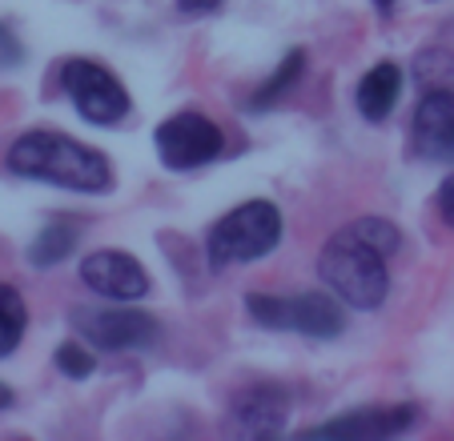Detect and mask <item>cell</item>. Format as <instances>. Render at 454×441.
Listing matches in <instances>:
<instances>
[{"label": "cell", "mask_w": 454, "mask_h": 441, "mask_svg": "<svg viewBox=\"0 0 454 441\" xmlns=\"http://www.w3.org/2000/svg\"><path fill=\"white\" fill-rule=\"evenodd\" d=\"M4 161L17 177L73 189V193H109L113 189V165L85 141L69 133H52V128L20 133Z\"/></svg>", "instance_id": "1"}, {"label": "cell", "mask_w": 454, "mask_h": 441, "mask_svg": "<svg viewBox=\"0 0 454 441\" xmlns=\"http://www.w3.org/2000/svg\"><path fill=\"white\" fill-rule=\"evenodd\" d=\"M317 273L330 285L342 306L350 309H378L390 293V273H386V253L378 245H370L362 233H354L350 225L338 229L334 237L322 245V257H317Z\"/></svg>", "instance_id": "2"}, {"label": "cell", "mask_w": 454, "mask_h": 441, "mask_svg": "<svg viewBox=\"0 0 454 441\" xmlns=\"http://www.w3.org/2000/svg\"><path fill=\"white\" fill-rule=\"evenodd\" d=\"M282 241V213L274 201H246L230 209L206 237L209 269L222 273L225 265H249L270 257Z\"/></svg>", "instance_id": "3"}, {"label": "cell", "mask_w": 454, "mask_h": 441, "mask_svg": "<svg viewBox=\"0 0 454 441\" xmlns=\"http://www.w3.org/2000/svg\"><path fill=\"white\" fill-rule=\"evenodd\" d=\"M246 309L262 329L301 333V337H314V341H334L346 329V313L330 293H294V298L249 293Z\"/></svg>", "instance_id": "4"}, {"label": "cell", "mask_w": 454, "mask_h": 441, "mask_svg": "<svg viewBox=\"0 0 454 441\" xmlns=\"http://www.w3.org/2000/svg\"><path fill=\"white\" fill-rule=\"evenodd\" d=\"M133 301H125L121 309H97V306H77L69 313V325L77 329V337L85 345L101 349V353H137V349H153L161 341V325L145 309H129Z\"/></svg>", "instance_id": "5"}, {"label": "cell", "mask_w": 454, "mask_h": 441, "mask_svg": "<svg viewBox=\"0 0 454 441\" xmlns=\"http://www.w3.org/2000/svg\"><path fill=\"white\" fill-rule=\"evenodd\" d=\"M60 89H65V97L73 101V109L97 128L121 125V120L129 117V109H133L125 85H121L105 65L85 60V57L60 65Z\"/></svg>", "instance_id": "6"}, {"label": "cell", "mask_w": 454, "mask_h": 441, "mask_svg": "<svg viewBox=\"0 0 454 441\" xmlns=\"http://www.w3.org/2000/svg\"><path fill=\"white\" fill-rule=\"evenodd\" d=\"M157 161L173 173H189L225 153V136L206 112H173L153 133Z\"/></svg>", "instance_id": "7"}, {"label": "cell", "mask_w": 454, "mask_h": 441, "mask_svg": "<svg viewBox=\"0 0 454 441\" xmlns=\"http://www.w3.org/2000/svg\"><path fill=\"white\" fill-rule=\"evenodd\" d=\"M81 281L105 301H141L149 293V273L137 257L117 249H97L81 261Z\"/></svg>", "instance_id": "8"}, {"label": "cell", "mask_w": 454, "mask_h": 441, "mask_svg": "<svg viewBox=\"0 0 454 441\" xmlns=\"http://www.w3.org/2000/svg\"><path fill=\"white\" fill-rule=\"evenodd\" d=\"M411 144L422 161L454 165V89H430L419 101Z\"/></svg>", "instance_id": "9"}, {"label": "cell", "mask_w": 454, "mask_h": 441, "mask_svg": "<svg viewBox=\"0 0 454 441\" xmlns=\"http://www.w3.org/2000/svg\"><path fill=\"white\" fill-rule=\"evenodd\" d=\"M414 425H419V406H370V409H358V414H342V417H334V422L314 425L306 437L374 441V437H403Z\"/></svg>", "instance_id": "10"}, {"label": "cell", "mask_w": 454, "mask_h": 441, "mask_svg": "<svg viewBox=\"0 0 454 441\" xmlns=\"http://www.w3.org/2000/svg\"><path fill=\"white\" fill-rule=\"evenodd\" d=\"M233 422L241 433L254 437H278L290 422V393L274 382H254L233 398Z\"/></svg>", "instance_id": "11"}, {"label": "cell", "mask_w": 454, "mask_h": 441, "mask_svg": "<svg viewBox=\"0 0 454 441\" xmlns=\"http://www.w3.org/2000/svg\"><path fill=\"white\" fill-rule=\"evenodd\" d=\"M398 97H403V68L395 60H378L374 68H366L354 89V104L370 125H382L390 112H395Z\"/></svg>", "instance_id": "12"}, {"label": "cell", "mask_w": 454, "mask_h": 441, "mask_svg": "<svg viewBox=\"0 0 454 441\" xmlns=\"http://www.w3.org/2000/svg\"><path fill=\"white\" fill-rule=\"evenodd\" d=\"M77 237H81V229L73 225V220H49V225L33 237V245H28V261H33V269H52V265H60L73 253Z\"/></svg>", "instance_id": "13"}, {"label": "cell", "mask_w": 454, "mask_h": 441, "mask_svg": "<svg viewBox=\"0 0 454 441\" xmlns=\"http://www.w3.org/2000/svg\"><path fill=\"white\" fill-rule=\"evenodd\" d=\"M301 68H306V52H301V49H290V52L282 57V65H278L274 73L266 77V85H257V93L249 97L246 109H249V112H266V109H274V104L282 101V97L301 81Z\"/></svg>", "instance_id": "14"}, {"label": "cell", "mask_w": 454, "mask_h": 441, "mask_svg": "<svg viewBox=\"0 0 454 441\" xmlns=\"http://www.w3.org/2000/svg\"><path fill=\"white\" fill-rule=\"evenodd\" d=\"M28 329V306L12 285H0V357H12Z\"/></svg>", "instance_id": "15"}, {"label": "cell", "mask_w": 454, "mask_h": 441, "mask_svg": "<svg viewBox=\"0 0 454 441\" xmlns=\"http://www.w3.org/2000/svg\"><path fill=\"white\" fill-rule=\"evenodd\" d=\"M52 361H57V369L65 377H73V382H85V377L97 369L93 345H85V341H60L57 353H52Z\"/></svg>", "instance_id": "16"}, {"label": "cell", "mask_w": 454, "mask_h": 441, "mask_svg": "<svg viewBox=\"0 0 454 441\" xmlns=\"http://www.w3.org/2000/svg\"><path fill=\"white\" fill-rule=\"evenodd\" d=\"M354 233H362V237L370 241V245H378L386 257H395L398 245H403V233H398V225H390L386 217H358L350 225Z\"/></svg>", "instance_id": "17"}, {"label": "cell", "mask_w": 454, "mask_h": 441, "mask_svg": "<svg viewBox=\"0 0 454 441\" xmlns=\"http://www.w3.org/2000/svg\"><path fill=\"white\" fill-rule=\"evenodd\" d=\"M25 65V44H20L17 28L9 20H0V68H17Z\"/></svg>", "instance_id": "18"}, {"label": "cell", "mask_w": 454, "mask_h": 441, "mask_svg": "<svg viewBox=\"0 0 454 441\" xmlns=\"http://www.w3.org/2000/svg\"><path fill=\"white\" fill-rule=\"evenodd\" d=\"M222 4L225 0H177V12L181 17H214Z\"/></svg>", "instance_id": "19"}, {"label": "cell", "mask_w": 454, "mask_h": 441, "mask_svg": "<svg viewBox=\"0 0 454 441\" xmlns=\"http://www.w3.org/2000/svg\"><path fill=\"white\" fill-rule=\"evenodd\" d=\"M438 209H442L446 225H454V177H446L442 185H438Z\"/></svg>", "instance_id": "20"}, {"label": "cell", "mask_w": 454, "mask_h": 441, "mask_svg": "<svg viewBox=\"0 0 454 441\" xmlns=\"http://www.w3.org/2000/svg\"><path fill=\"white\" fill-rule=\"evenodd\" d=\"M12 401H17V393H12L9 385L0 382V414H4V409H12Z\"/></svg>", "instance_id": "21"}, {"label": "cell", "mask_w": 454, "mask_h": 441, "mask_svg": "<svg viewBox=\"0 0 454 441\" xmlns=\"http://www.w3.org/2000/svg\"><path fill=\"white\" fill-rule=\"evenodd\" d=\"M395 4H398V0H374L378 17H390V12H395Z\"/></svg>", "instance_id": "22"}]
</instances>
